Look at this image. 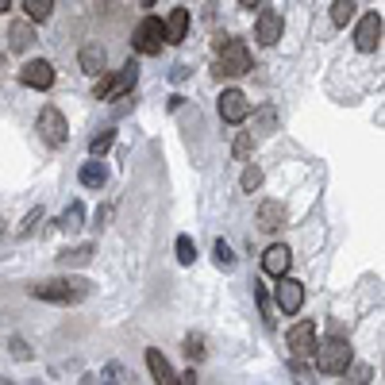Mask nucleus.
Here are the masks:
<instances>
[{
	"label": "nucleus",
	"instance_id": "nucleus-1",
	"mask_svg": "<svg viewBox=\"0 0 385 385\" xmlns=\"http://www.w3.org/2000/svg\"><path fill=\"white\" fill-rule=\"evenodd\" d=\"M85 293H89V281H81V278H54V281L31 285V297L51 300V305H78Z\"/></svg>",
	"mask_w": 385,
	"mask_h": 385
},
{
	"label": "nucleus",
	"instance_id": "nucleus-2",
	"mask_svg": "<svg viewBox=\"0 0 385 385\" xmlns=\"http://www.w3.org/2000/svg\"><path fill=\"white\" fill-rule=\"evenodd\" d=\"M250 70V51L243 39H223L220 43V62H216V78H243Z\"/></svg>",
	"mask_w": 385,
	"mask_h": 385
},
{
	"label": "nucleus",
	"instance_id": "nucleus-3",
	"mask_svg": "<svg viewBox=\"0 0 385 385\" xmlns=\"http://www.w3.org/2000/svg\"><path fill=\"white\" fill-rule=\"evenodd\" d=\"M316 366H320L324 374H343L347 366H351V343H347L343 335L324 339L320 347H316Z\"/></svg>",
	"mask_w": 385,
	"mask_h": 385
},
{
	"label": "nucleus",
	"instance_id": "nucleus-4",
	"mask_svg": "<svg viewBox=\"0 0 385 385\" xmlns=\"http://www.w3.org/2000/svg\"><path fill=\"white\" fill-rule=\"evenodd\" d=\"M135 81H139V65L127 62L116 78H108V81H100V85H97V100H120V97H127V93L135 89Z\"/></svg>",
	"mask_w": 385,
	"mask_h": 385
},
{
	"label": "nucleus",
	"instance_id": "nucleus-5",
	"mask_svg": "<svg viewBox=\"0 0 385 385\" xmlns=\"http://www.w3.org/2000/svg\"><path fill=\"white\" fill-rule=\"evenodd\" d=\"M162 43H166V23L162 20H143L139 23V31H135V51L139 54H158L162 51Z\"/></svg>",
	"mask_w": 385,
	"mask_h": 385
},
{
	"label": "nucleus",
	"instance_id": "nucleus-6",
	"mask_svg": "<svg viewBox=\"0 0 385 385\" xmlns=\"http://www.w3.org/2000/svg\"><path fill=\"white\" fill-rule=\"evenodd\" d=\"M39 135H43V143H51V147H62L65 139H70V127H65V116L58 108L39 112Z\"/></svg>",
	"mask_w": 385,
	"mask_h": 385
},
{
	"label": "nucleus",
	"instance_id": "nucleus-7",
	"mask_svg": "<svg viewBox=\"0 0 385 385\" xmlns=\"http://www.w3.org/2000/svg\"><path fill=\"white\" fill-rule=\"evenodd\" d=\"M285 343H289V351H293V359H305V354H312L316 351V324L312 320H300L289 327V335H285Z\"/></svg>",
	"mask_w": 385,
	"mask_h": 385
},
{
	"label": "nucleus",
	"instance_id": "nucleus-8",
	"mask_svg": "<svg viewBox=\"0 0 385 385\" xmlns=\"http://www.w3.org/2000/svg\"><path fill=\"white\" fill-rule=\"evenodd\" d=\"M247 116H250L247 97H243L239 89H223L220 93V120H223V124H243Z\"/></svg>",
	"mask_w": 385,
	"mask_h": 385
},
{
	"label": "nucleus",
	"instance_id": "nucleus-9",
	"mask_svg": "<svg viewBox=\"0 0 385 385\" xmlns=\"http://www.w3.org/2000/svg\"><path fill=\"white\" fill-rule=\"evenodd\" d=\"M300 305H305V285L300 281H293V278H278V308L285 316H297L300 312Z\"/></svg>",
	"mask_w": 385,
	"mask_h": 385
},
{
	"label": "nucleus",
	"instance_id": "nucleus-10",
	"mask_svg": "<svg viewBox=\"0 0 385 385\" xmlns=\"http://www.w3.org/2000/svg\"><path fill=\"white\" fill-rule=\"evenodd\" d=\"M378 39H381V20H378V12H366L359 27H354V46L362 54H370V51H378Z\"/></svg>",
	"mask_w": 385,
	"mask_h": 385
},
{
	"label": "nucleus",
	"instance_id": "nucleus-11",
	"mask_svg": "<svg viewBox=\"0 0 385 385\" xmlns=\"http://www.w3.org/2000/svg\"><path fill=\"white\" fill-rule=\"evenodd\" d=\"M289 266H293V250H289L285 243H274V247L262 255V270H266L270 278H285Z\"/></svg>",
	"mask_w": 385,
	"mask_h": 385
},
{
	"label": "nucleus",
	"instance_id": "nucleus-12",
	"mask_svg": "<svg viewBox=\"0 0 385 385\" xmlns=\"http://www.w3.org/2000/svg\"><path fill=\"white\" fill-rule=\"evenodd\" d=\"M20 81L27 89H51L54 85V65L51 62H27L23 70H20Z\"/></svg>",
	"mask_w": 385,
	"mask_h": 385
},
{
	"label": "nucleus",
	"instance_id": "nucleus-13",
	"mask_svg": "<svg viewBox=\"0 0 385 385\" xmlns=\"http://www.w3.org/2000/svg\"><path fill=\"white\" fill-rule=\"evenodd\" d=\"M281 12H274V8H266V12H258V23H255V35H258V43H266V46H274L281 39Z\"/></svg>",
	"mask_w": 385,
	"mask_h": 385
},
{
	"label": "nucleus",
	"instance_id": "nucleus-14",
	"mask_svg": "<svg viewBox=\"0 0 385 385\" xmlns=\"http://www.w3.org/2000/svg\"><path fill=\"white\" fill-rule=\"evenodd\" d=\"M258 228L262 231H281L285 228V204L281 201H262L258 204Z\"/></svg>",
	"mask_w": 385,
	"mask_h": 385
},
{
	"label": "nucleus",
	"instance_id": "nucleus-15",
	"mask_svg": "<svg viewBox=\"0 0 385 385\" xmlns=\"http://www.w3.org/2000/svg\"><path fill=\"white\" fill-rule=\"evenodd\" d=\"M147 370H150V378H154L158 385H174V381H177L174 366L166 362V354H162V351H154V347L147 351Z\"/></svg>",
	"mask_w": 385,
	"mask_h": 385
},
{
	"label": "nucleus",
	"instance_id": "nucleus-16",
	"mask_svg": "<svg viewBox=\"0 0 385 385\" xmlns=\"http://www.w3.org/2000/svg\"><path fill=\"white\" fill-rule=\"evenodd\" d=\"M185 31H189V12H185V8H174L170 20H166V43H181Z\"/></svg>",
	"mask_w": 385,
	"mask_h": 385
},
{
	"label": "nucleus",
	"instance_id": "nucleus-17",
	"mask_svg": "<svg viewBox=\"0 0 385 385\" xmlns=\"http://www.w3.org/2000/svg\"><path fill=\"white\" fill-rule=\"evenodd\" d=\"M31 39H35L31 23H12V27H8V51H27Z\"/></svg>",
	"mask_w": 385,
	"mask_h": 385
},
{
	"label": "nucleus",
	"instance_id": "nucleus-18",
	"mask_svg": "<svg viewBox=\"0 0 385 385\" xmlns=\"http://www.w3.org/2000/svg\"><path fill=\"white\" fill-rule=\"evenodd\" d=\"M81 70H85V73H100V70H105V46L89 43L85 51H81Z\"/></svg>",
	"mask_w": 385,
	"mask_h": 385
},
{
	"label": "nucleus",
	"instance_id": "nucleus-19",
	"mask_svg": "<svg viewBox=\"0 0 385 385\" xmlns=\"http://www.w3.org/2000/svg\"><path fill=\"white\" fill-rule=\"evenodd\" d=\"M274 127H278V112L274 108H258L255 112V131H250V135L266 139V135H274Z\"/></svg>",
	"mask_w": 385,
	"mask_h": 385
},
{
	"label": "nucleus",
	"instance_id": "nucleus-20",
	"mask_svg": "<svg viewBox=\"0 0 385 385\" xmlns=\"http://www.w3.org/2000/svg\"><path fill=\"white\" fill-rule=\"evenodd\" d=\"M354 8H359V0H332V23L347 27L354 20Z\"/></svg>",
	"mask_w": 385,
	"mask_h": 385
},
{
	"label": "nucleus",
	"instance_id": "nucleus-21",
	"mask_svg": "<svg viewBox=\"0 0 385 385\" xmlns=\"http://www.w3.org/2000/svg\"><path fill=\"white\" fill-rule=\"evenodd\" d=\"M105 166L100 162H85L81 166V185H85V189H100V185H105Z\"/></svg>",
	"mask_w": 385,
	"mask_h": 385
},
{
	"label": "nucleus",
	"instance_id": "nucleus-22",
	"mask_svg": "<svg viewBox=\"0 0 385 385\" xmlns=\"http://www.w3.org/2000/svg\"><path fill=\"white\" fill-rule=\"evenodd\" d=\"M81 220H85V209H81V201H73L70 209L62 212L58 228H62V231H78V228H81Z\"/></svg>",
	"mask_w": 385,
	"mask_h": 385
},
{
	"label": "nucleus",
	"instance_id": "nucleus-23",
	"mask_svg": "<svg viewBox=\"0 0 385 385\" xmlns=\"http://www.w3.org/2000/svg\"><path fill=\"white\" fill-rule=\"evenodd\" d=\"M89 258H93V247H89V243H85V247H73V250H62V255H58V262H62L65 270H70V266H85Z\"/></svg>",
	"mask_w": 385,
	"mask_h": 385
},
{
	"label": "nucleus",
	"instance_id": "nucleus-24",
	"mask_svg": "<svg viewBox=\"0 0 385 385\" xmlns=\"http://www.w3.org/2000/svg\"><path fill=\"white\" fill-rule=\"evenodd\" d=\"M177 262H181V266H193L196 262V243L189 236H177Z\"/></svg>",
	"mask_w": 385,
	"mask_h": 385
},
{
	"label": "nucleus",
	"instance_id": "nucleus-25",
	"mask_svg": "<svg viewBox=\"0 0 385 385\" xmlns=\"http://www.w3.org/2000/svg\"><path fill=\"white\" fill-rule=\"evenodd\" d=\"M23 8H27V16H31V20H46V16H51V8H54V0H23Z\"/></svg>",
	"mask_w": 385,
	"mask_h": 385
},
{
	"label": "nucleus",
	"instance_id": "nucleus-26",
	"mask_svg": "<svg viewBox=\"0 0 385 385\" xmlns=\"http://www.w3.org/2000/svg\"><path fill=\"white\" fill-rule=\"evenodd\" d=\"M250 147H255V135H250V131H239V135H236V147H231V154L243 162V158L250 154Z\"/></svg>",
	"mask_w": 385,
	"mask_h": 385
},
{
	"label": "nucleus",
	"instance_id": "nucleus-27",
	"mask_svg": "<svg viewBox=\"0 0 385 385\" xmlns=\"http://www.w3.org/2000/svg\"><path fill=\"white\" fill-rule=\"evenodd\" d=\"M343 374H347V381H354V385H366V381L374 378V374H370V366H362V362H359V366L351 362V366H347Z\"/></svg>",
	"mask_w": 385,
	"mask_h": 385
},
{
	"label": "nucleus",
	"instance_id": "nucleus-28",
	"mask_svg": "<svg viewBox=\"0 0 385 385\" xmlns=\"http://www.w3.org/2000/svg\"><path fill=\"white\" fill-rule=\"evenodd\" d=\"M112 139H116V131H100V135H93V143H89V150H93V154H105V150L112 147Z\"/></svg>",
	"mask_w": 385,
	"mask_h": 385
},
{
	"label": "nucleus",
	"instance_id": "nucleus-29",
	"mask_svg": "<svg viewBox=\"0 0 385 385\" xmlns=\"http://www.w3.org/2000/svg\"><path fill=\"white\" fill-rule=\"evenodd\" d=\"M258 185H262V170H258V166H247V170H243V189L255 193Z\"/></svg>",
	"mask_w": 385,
	"mask_h": 385
},
{
	"label": "nucleus",
	"instance_id": "nucleus-30",
	"mask_svg": "<svg viewBox=\"0 0 385 385\" xmlns=\"http://www.w3.org/2000/svg\"><path fill=\"white\" fill-rule=\"evenodd\" d=\"M255 297H258V308H262V320H266L270 327H274V305H270L266 289H255Z\"/></svg>",
	"mask_w": 385,
	"mask_h": 385
},
{
	"label": "nucleus",
	"instance_id": "nucleus-31",
	"mask_svg": "<svg viewBox=\"0 0 385 385\" xmlns=\"http://www.w3.org/2000/svg\"><path fill=\"white\" fill-rule=\"evenodd\" d=\"M231 262H236V255H231V247L220 239V243H216V266H223V270H228Z\"/></svg>",
	"mask_w": 385,
	"mask_h": 385
},
{
	"label": "nucleus",
	"instance_id": "nucleus-32",
	"mask_svg": "<svg viewBox=\"0 0 385 385\" xmlns=\"http://www.w3.org/2000/svg\"><path fill=\"white\" fill-rule=\"evenodd\" d=\"M185 354H189V359H201V354H204V339H201V335H189V339H185Z\"/></svg>",
	"mask_w": 385,
	"mask_h": 385
},
{
	"label": "nucleus",
	"instance_id": "nucleus-33",
	"mask_svg": "<svg viewBox=\"0 0 385 385\" xmlns=\"http://www.w3.org/2000/svg\"><path fill=\"white\" fill-rule=\"evenodd\" d=\"M39 220H43V209H35L31 216H27V223L20 228V236H31V231H35V223H39Z\"/></svg>",
	"mask_w": 385,
	"mask_h": 385
},
{
	"label": "nucleus",
	"instance_id": "nucleus-34",
	"mask_svg": "<svg viewBox=\"0 0 385 385\" xmlns=\"http://www.w3.org/2000/svg\"><path fill=\"white\" fill-rule=\"evenodd\" d=\"M12 354H16V359H23V362L31 359V351H27V343H23V339H12Z\"/></svg>",
	"mask_w": 385,
	"mask_h": 385
},
{
	"label": "nucleus",
	"instance_id": "nucleus-35",
	"mask_svg": "<svg viewBox=\"0 0 385 385\" xmlns=\"http://www.w3.org/2000/svg\"><path fill=\"white\" fill-rule=\"evenodd\" d=\"M4 8H12V0H0V16H4Z\"/></svg>",
	"mask_w": 385,
	"mask_h": 385
},
{
	"label": "nucleus",
	"instance_id": "nucleus-36",
	"mask_svg": "<svg viewBox=\"0 0 385 385\" xmlns=\"http://www.w3.org/2000/svg\"><path fill=\"white\" fill-rule=\"evenodd\" d=\"M239 4H243V8H255V4H258V0H239Z\"/></svg>",
	"mask_w": 385,
	"mask_h": 385
},
{
	"label": "nucleus",
	"instance_id": "nucleus-37",
	"mask_svg": "<svg viewBox=\"0 0 385 385\" xmlns=\"http://www.w3.org/2000/svg\"><path fill=\"white\" fill-rule=\"evenodd\" d=\"M4 231H8V228H4V220H0V239H4Z\"/></svg>",
	"mask_w": 385,
	"mask_h": 385
},
{
	"label": "nucleus",
	"instance_id": "nucleus-38",
	"mask_svg": "<svg viewBox=\"0 0 385 385\" xmlns=\"http://www.w3.org/2000/svg\"><path fill=\"white\" fill-rule=\"evenodd\" d=\"M143 4H147V8H150V4H154V0H143Z\"/></svg>",
	"mask_w": 385,
	"mask_h": 385
},
{
	"label": "nucleus",
	"instance_id": "nucleus-39",
	"mask_svg": "<svg viewBox=\"0 0 385 385\" xmlns=\"http://www.w3.org/2000/svg\"><path fill=\"white\" fill-rule=\"evenodd\" d=\"M0 65H4V58H0Z\"/></svg>",
	"mask_w": 385,
	"mask_h": 385
}]
</instances>
